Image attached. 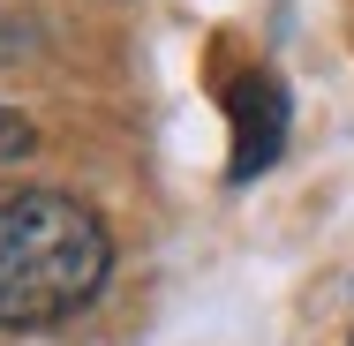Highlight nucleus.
<instances>
[{"label":"nucleus","mask_w":354,"mask_h":346,"mask_svg":"<svg viewBox=\"0 0 354 346\" xmlns=\"http://www.w3.org/2000/svg\"><path fill=\"white\" fill-rule=\"evenodd\" d=\"M113 233L68 189L0 181V331H46L98 301Z\"/></svg>","instance_id":"nucleus-1"},{"label":"nucleus","mask_w":354,"mask_h":346,"mask_svg":"<svg viewBox=\"0 0 354 346\" xmlns=\"http://www.w3.org/2000/svg\"><path fill=\"white\" fill-rule=\"evenodd\" d=\"M226 113H234V158H226V173H234V181H257L286 151V83L264 75V68L241 75V83L226 90Z\"/></svg>","instance_id":"nucleus-2"},{"label":"nucleus","mask_w":354,"mask_h":346,"mask_svg":"<svg viewBox=\"0 0 354 346\" xmlns=\"http://www.w3.org/2000/svg\"><path fill=\"white\" fill-rule=\"evenodd\" d=\"M30 151H38V128L15 106H0V158H30Z\"/></svg>","instance_id":"nucleus-3"},{"label":"nucleus","mask_w":354,"mask_h":346,"mask_svg":"<svg viewBox=\"0 0 354 346\" xmlns=\"http://www.w3.org/2000/svg\"><path fill=\"white\" fill-rule=\"evenodd\" d=\"M347 346H354V339H347Z\"/></svg>","instance_id":"nucleus-4"}]
</instances>
